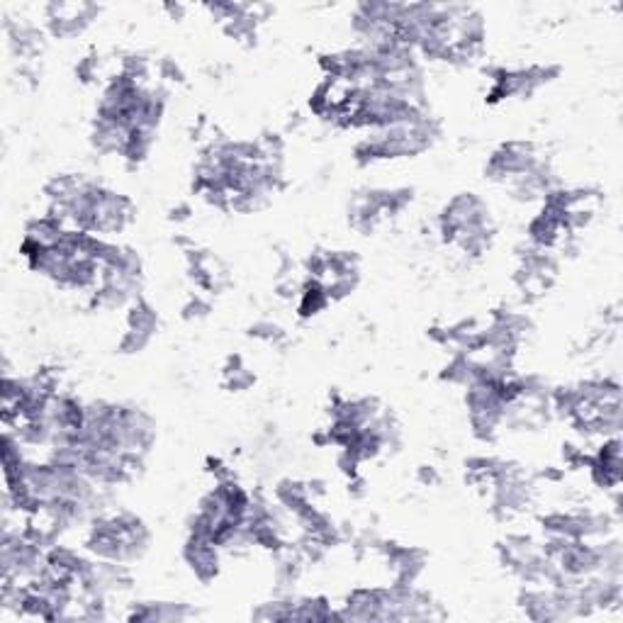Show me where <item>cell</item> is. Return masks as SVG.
Here are the masks:
<instances>
[{
  "mask_svg": "<svg viewBox=\"0 0 623 623\" xmlns=\"http://www.w3.org/2000/svg\"><path fill=\"white\" fill-rule=\"evenodd\" d=\"M49 13V30L56 37H74L81 35L83 27L93 20V15L98 13L95 5H61L54 3L47 8Z\"/></svg>",
  "mask_w": 623,
  "mask_h": 623,
  "instance_id": "1",
  "label": "cell"
}]
</instances>
